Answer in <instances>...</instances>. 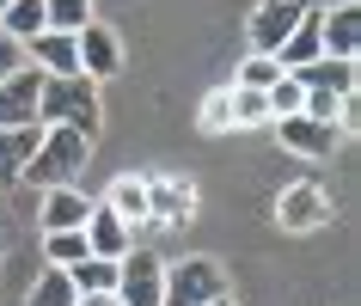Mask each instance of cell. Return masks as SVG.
I'll return each mask as SVG.
<instances>
[{"label": "cell", "instance_id": "obj_1", "mask_svg": "<svg viewBox=\"0 0 361 306\" xmlns=\"http://www.w3.org/2000/svg\"><path fill=\"white\" fill-rule=\"evenodd\" d=\"M86 159H92V135L80 129H43L37 153L25 159V184H37V190H68L74 178H86Z\"/></svg>", "mask_w": 361, "mask_h": 306}, {"label": "cell", "instance_id": "obj_2", "mask_svg": "<svg viewBox=\"0 0 361 306\" xmlns=\"http://www.w3.org/2000/svg\"><path fill=\"white\" fill-rule=\"evenodd\" d=\"M104 111H98V86L92 80H43L37 86V129H80L98 135Z\"/></svg>", "mask_w": 361, "mask_h": 306}, {"label": "cell", "instance_id": "obj_3", "mask_svg": "<svg viewBox=\"0 0 361 306\" xmlns=\"http://www.w3.org/2000/svg\"><path fill=\"white\" fill-rule=\"evenodd\" d=\"M214 300H233V276L221 257L166 264V306H214Z\"/></svg>", "mask_w": 361, "mask_h": 306}, {"label": "cell", "instance_id": "obj_4", "mask_svg": "<svg viewBox=\"0 0 361 306\" xmlns=\"http://www.w3.org/2000/svg\"><path fill=\"white\" fill-rule=\"evenodd\" d=\"M196 209H202L196 178H184V172H147V227L178 233V227H190V221H196Z\"/></svg>", "mask_w": 361, "mask_h": 306}, {"label": "cell", "instance_id": "obj_5", "mask_svg": "<svg viewBox=\"0 0 361 306\" xmlns=\"http://www.w3.org/2000/svg\"><path fill=\"white\" fill-rule=\"evenodd\" d=\"M116 306H166V257L135 245L116 264Z\"/></svg>", "mask_w": 361, "mask_h": 306}, {"label": "cell", "instance_id": "obj_6", "mask_svg": "<svg viewBox=\"0 0 361 306\" xmlns=\"http://www.w3.org/2000/svg\"><path fill=\"white\" fill-rule=\"evenodd\" d=\"M331 214H337V202H331V190L312 184V178H294V184L276 196V227L282 233H319V227H331Z\"/></svg>", "mask_w": 361, "mask_h": 306}, {"label": "cell", "instance_id": "obj_7", "mask_svg": "<svg viewBox=\"0 0 361 306\" xmlns=\"http://www.w3.org/2000/svg\"><path fill=\"white\" fill-rule=\"evenodd\" d=\"M319 0H257L251 6V19H245V37H251V56H276L288 43V31L312 13Z\"/></svg>", "mask_w": 361, "mask_h": 306}, {"label": "cell", "instance_id": "obj_8", "mask_svg": "<svg viewBox=\"0 0 361 306\" xmlns=\"http://www.w3.org/2000/svg\"><path fill=\"white\" fill-rule=\"evenodd\" d=\"M74 56H80V80H92V86L123 74V37L104 19H86L74 31Z\"/></svg>", "mask_w": 361, "mask_h": 306}, {"label": "cell", "instance_id": "obj_9", "mask_svg": "<svg viewBox=\"0 0 361 306\" xmlns=\"http://www.w3.org/2000/svg\"><path fill=\"white\" fill-rule=\"evenodd\" d=\"M269 129H276V141H282L294 159H331V153L343 147V129L312 123V116H282V123H269Z\"/></svg>", "mask_w": 361, "mask_h": 306}, {"label": "cell", "instance_id": "obj_10", "mask_svg": "<svg viewBox=\"0 0 361 306\" xmlns=\"http://www.w3.org/2000/svg\"><path fill=\"white\" fill-rule=\"evenodd\" d=\"M319 43L331 61H355V49H361V6L355 0L319 6Z\"/></svg>", "mask_w": 361, "mask_h": 306}, {"label": "cell", "instance_id": "obj_11", "mask_svg": "<svg viewBox=\"0 0 361 306\" xmlns=\"http://www.w3.org/2000/svg\"><path fill=\"white\" fill-rule=\"evenodd\" d=\"M80 233H86V257H104V264H123V257L135 251V233L123 227L104 202H92V214H86V227H80Z\"/></svg>", "mask_w": 361, "mask_h": 306}, {"label": "cell", "instance_id": "obj_12", "mask_svg": "<svg viewBox=\"0 0 361 306\" xmlns=\"http://www.w3.org/2000/svg\"><path fill=\"white\" fill-rule=\"evenodd\" d=\"M37 68H19L13 80H0V129H31L37 123Z\"/></svg>", "mask_w": 361, "mask_h": 306}, {"label": "cell", "instance_id": "obj_13", "mask_svg": "<svg viewBox=\"0 0 361 306\" xmlns=\"http://www.w3.org/2000/svg\"><path fill=\"white\" fill-rule=\"evenodd\" d=\"M104 209L123 221V227H147V172H123V178H111V190L98 196Z\"/></svg>", "mask_w": 361, "mask_h": 306}, {"label": "cell", "instance_id": "obj_14", "mask_svg": "<svg viewBox=\"0 0 361 306\" xmlns=\"http://www.w3.org/2000/svg\"><path fill=\"white\" fill-rule=\"evenodd\" d=\"M86 214H92V196L80 190V184H68V190H43V233H74L86 227Z\"/></svg>", "mask_w": 361, "mask_h": 306}, {"label": "cell", "instance_id": "obj_15", "mask_svg": "<svg viewBox=\"0 0 361 306\" xmlns=\"http://www.w3.org/2000/svg\"><path fill=\"white\" fill-rule=\"evenodd\" d=\"M294 80H300L306 92H337V98H355V61H306V68H294Z\"/></svg>", "mask_w": 361, "mask_h": 306}, {"label": "cell", "instance_id": "obj_16", "mask_svg": "<svg viewBox=\"0 0 361 306\" xmlns=\"http://www.w3.org/2000/svg\"><path fill=\"white\" fill-rule=\"evenodd\" d=\"M319 56H324V43H319V6H312V13L288 31V43L276 49V61H282V74H294V68H306V61H319Z\"/></svg>", "mask_w": 361, "mask_h": 306}, {"label": "cell", "instance_id": "obj_17", "mask_svg": "<svg viewBox=\"0 0 361 306\" xmlns=\"http://www.w3.org/2000/svg\"><path fill=\"white\" fill-rule=\"evenodd\" d=\"M37 141H43L37 123L31 129H0V184H19V172H25V159L37 153Z\"/></svg>", "mask_w": 361, "mask_h": 306}, {"label": "cell", "instance_id": "obj_18", "mask_svg": "<svg viewBox=\"0 0 361 306\" xmlns=\"http://www.w3.org/2000/svg\"><path fill=\"white\" fill-rule=\"evenodd\" d=\"M0 31L13 43H31L37 31H49V19H43V0H13L6 13H0Z\"/></svg>", "mask_w": 361, "mask_h": 306}, {"label": "cell", "instance_id": "obj_19", "mask_svg": "<svg viewBox=\"0 0 361 306\" xmlns=\"http://www.w3.org/2000/svg\"><path fill=\"white\" fill-rule=\"evenodd\" d=\"M227 111H233V129H269V104L264 92H245L227 80Z\"/></svg>", "mask_w": 361, "mask_h": 306}, {"label": "cell", "instance_id": "obj_20", "mask_svg": "<svg viewBox=\"0 0 361 306\" xmlns=\"http://www.w3.org/2000/svg\"><path fill=\"white\" fill-rule=\"evenodd\" d=\"M74 282H68V269H43L37 282H31V294H25V306H74Z\"/></svg>", "mask_w": 361, "mask_h": 306}, {"label": "cell", "instance_id": "obj_21", "mask_svg": "<svg viewBox=\"0 0 361 306\" xmlns=\"http://www.w3.org/2000/svg\"><path fill=\"white\" fill-rule=\"evenodd\" d=\"M68 282H74V294H116V264H104V257H86V264L68 269Z\"/></svg>", "mask_w": 361, "mask_h": 306}, {"label": "cell", "instance_id": "obj_22", "mask_svg": "<svg viewBox=\"0 0 361 306\" xmlns=\"http://www.w3.org/2000/svg\"><path fill=\"white\" fill-rule=\"evenodd\" d=\"M43 257H49V269H74L86 264V233H43Z\"/></svg>", "mask_w": 361, "mask_h": 306}, {"label": "cell", "instance_id": "obj_23", "mask_svg": "<svg viewBox=\"0 0 361 306\" xmlns=\"http://www.w3.org/2000/svg\"><path fill=\"white\" fill-rule=\"evenodd\" d=\"M282 80V61L276 56H245L239 61V74H233V86H245V92H269Z\"/></svg>", "mask_w": 361, "mask_h": 306}, {"label": "cell", "instance_id": "obj_24", "mask_svg": "<svg viewBox=\"0 0 361 306\" xmlns=\"http://www.w3.org/2000/svg\"><path fill=\"white\" fill-rule=\"evenodd\" d=\"M264 104H269V123H282V116H300V104H306V86L294 74H282L276 86L264 92Z\"/></svg>", "mask_w": 361, "mask_h": 306}, {"label": "cell", "instance_id": "obj_25", "mask_svg": "<svg viewBox=\"0 0 361 306\" xmlns=\"http://www.w3.org/2000/svg\"><path fill=\"white\" fill-rule=\"evenodd\" d=\"M196 129H202V135H233L227 86H214V92H202V104H196Z\"/></svg>", "mask_w": 361, "mask_h": 306}, {"label": "cell", "instance_id": "obj_26", "mask_svg": "<svg viewBox=\"0 0 361 306\" xmlns=\"http://www.w3.org/2000/svg\"><path fill=\"white\" fill-rule=\"evenodd\" d=\"M43 19H49V31H68L74 37L80 25L92 19V0H43Z\"/></svg>", "mask_w": 361, "mask_h": 306}, {"label": "cell", "instance_id": "obj_27", "mask_svg": "<svg viewBox=\"0 0 361 306\" xmlns=\"http://www.w3.org/2000/svg\"><path fill=\"white\" fill-rule=\"evenodd\" d=\"M25 68V43H13L6 31H0V80H13Z\"/></svg>", "mask_w": 361, "mask_h": 306}, {"label": "cell", "instance_id": "obj_28", "mask_svg": "<svg viewBox=\"0 0 361 306\" xmlns=\"http://www.w3.org/2000/svg\"><path fill=\"white\" fill-rule=\"evenodd\" d=\"M74 306H116V294H80Z\"/></svg>", "mask_w": 361, "mask_h": 306}, {"label": "cell", "instance_id": "obj_29", "mask_svg": "<svg viewBox=\"0 0 361 306\" xmlns=\"http://www.w3.org/2000/svg\"><path fill=\"white\" fill-rule=\"evenodd\" d=\"M6 6H13V0H0V13H6Z\"/></svg>", "mask_w": 361, "mask_h": 306}, {"label": "cell", "instance_id": "obj_30", "mask_svg": "<svg viewBox=\"0 0 361 306\" xmlns=\"http://www.w3.org/2000/svg\"><path fill=\"white\" fill-rule=\"evenodd\" d=\"M214 306H233V300H214Z\"/></svg>", "mask_w": 361, "mask_h": 306}]
</instances>
